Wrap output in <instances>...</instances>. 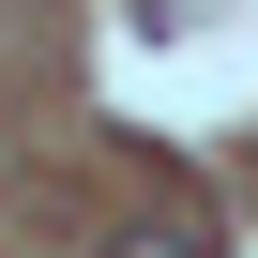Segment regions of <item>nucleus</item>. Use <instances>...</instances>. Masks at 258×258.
<instances>
[{"mask_svg": "<svg viewBox=\"0 0 258 258\" xmlns=\"http://www.w3.org/2000/svg\"><path fill=\"white\" fill-rule=\"evenodd\" d=\"M121 258H213L198 228H137V243H121Z\"/></svg>", "mask_w": 258, "mask_h": 258, "instance_id": "1", "label": "nucleus"}]
</instances>
